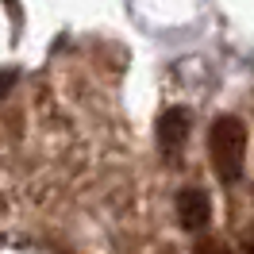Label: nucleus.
<instances>
[{
	"instance_id": "4",
	"label": "nucleus",
	"mask_w": 254,
	"mask_h": 254,
	"mask_svg": "<svg viewBox=\"0 0 254 254\" xmlns=\"http://www.w3.org/2000/svg\"><path fill=\"white\" fill-rule=\"evenodd\" d=\"M196 254H223V247H220V243H212V239H204V243L196 247Z\"/></svg>"
},
{
	"instance_id": "2",
	"label": "nucleus",
	"mask_w": 254,
	"mask_h": 254,
	"mask_svg": "<svg viewBox=\"0 0 254 254\" xmlns=\"http://www.w3.org/2000/svg\"><path fill=\"white\" fill-rule=\"evenodd\" d=\"M189 127H192V116L189 108H166L158 116V150H162V158H170L177 162L181 158V146L189 143Z\"/></svg>"
},
{
	"instance_id": "3",
	"label": "nucleus",
	"mask_w": 254,
	"mask_h": 254,
	"mask_svg": "<svg viewBox=\"0 0 254 254\" xmlns=\"http://www.w3.org/2000/svg\"><path fill=\"white\" fill-rule=\"evenodd\" d=\"M177 223L189 231V235H200L208 223H212V200L200 185H185L177 192Z\"/></svg>"
},
{
	"instance_id": "1",
	"label": "nucleus",
	"mask_w": 254,
	"mask_h": 254,
	"mask_svg": "<svg viewBox=\"0 0 254 254\" xmlns=\"http://www.w3.org/2000/svg\"><path fill=\"white\" fill-rule=\"evenodd\" d=\"M208 162L223 185H239L243 181V166H247V124L239 116H220L208 127Z\"/></svg>"
}]
</instances>
